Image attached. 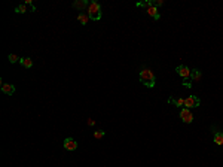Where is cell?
Wrapping results in <instances>:
<instances>
[{
    "instance_id": "7a4b0ae2",
    "label": "cell",
    "mask_w": 223,
    "mask_h": 167,
    "mask_svg": "<svg viewBox=\"0 0 223 167\" xmlns=\"http://www.w3.org/2000/svg\"><path fill=\"white\" fill-rule=\"evenodd\" d=\"M101 6L98 2H91V5L88 8V17L89 19L92 21H98V19H101Z\"/></svg>"
},
{
    "instance_id": "3957f363",
    "label": "cell",
    "mask_w": 223,
    "mask_h": 167,
    "mask_svg": "<svg viewBox=\"0 0 223 167\" xmlns=\"http://www.w3.org/2000/svg\"><path fill=\"white\" fill-rule=\"evenodd\" d=\"M180 120L184 122V124H192L194 122V115H192V110L188 109V108H183L180 109Z\"/></svg>"
},
{
    "instance_id": "e0dca14e",
    "label": "cell",
    "mask_w": 223,
    "mask_h": 167,
    "mask_svg": "<svg viewBox=\"0 0 223 167\" xmlns=\"http://www.w3.org/2000/svg\"><path fill=\"white\" fill-rule=\"evenodd\" d=\"M8 60H9V63H19L21 58L18 57V55H15V54H9V55H8Z\"/></svg>"
},
{
    "instance_id": "5bb4252c",
    "label": "cell",
    "mask_w": 223,
    "mask_h": 167,
    "mask_svg": "<svg viewBox=\"0 0 223 167\" xmlns=\"http://www.w3.org/2000/svg\"><path fill=\"white\" fill-rule=\"evenodd\" d=\"M168 103H173V104H176V108H183L184 106V98L182 97H178V98H170L168 100Z\"/></svg>"
},
{
    "instance_id": "8992f818",
    "label": "cell",
    "mask_w": 223,
    "mask_h": 167,
    "mask_svg": "<svg viewBox=\"0 0 223 167\" xmlns=\"http://www.w3.org/2000/svg\"><path fill=\"white\" fill-rule=\"evenodd\" d=\"M63 146L66 151H74L77 149V143H76V140L73 137H66L63 142Z\"/></svg>"
},
{
    "instance_id": "4fadbf2b",
    "label": "cell",
    "mask_w": 223,
    "mask_h": 167,
    "mask_svg": "<svg viewBox=\"0 0 223 167\" xmlns=\"http://www.w3.org/2000/svg\"><path fill=\"white\" fill-rule=\"evenodd\" d=\"M77 21H79L82 25H86V24L89 23V17H88V14H85V12H80L79 15H77Z\"/></svg>"
},
{
    "instance_id": "ac0fdd59",
    "label": "cell",
    "mask_w": 223,
    "mask_h": 167,
    "mask_svg": "<svg viewBox=\"0 0 223 167\" xmlns=\"http://www.w3.org/2000/svg\"><path fill=\"white\" fill-rule=\"evenodd\" d=\"M192 79L190 78H186V79H183V86H186V88H192Z\"/></svg>"
},
{
    "instance_id": "5b68a950",
    "label": "cell",
    "mask_w": 223,
    "mask_h": 167,
    "mask_svg": "<svg viewBox=\"0 0 223 167\" xmlns=\"http://www.w3.org/2000/svg\"><path fill=\"white\" fill-rule=\"evenodd\" d=\"M176 72H177V73L182 76L183 79H186V78H190V73H192V70L189 69L188 66H184V64H180V66H177V67H176Z\"/></svg>"
},
{
    "instance_id": "30bf717a",
    "label": "cell",
    "mask_w": 223,
    "mask_h": 167,
    "mask_svg": "<svg viewBox=\"0 0 223 167\" xmlns=\"http://www.w3.org/2000/svg\"><path fill=\"white\" fill-rule=\"evenodd\" d=\"M2 91L8 94V96H12L13 92H15V86L12 85V84H2Z\"/></svg>"
},
{
    "instance_id": "ba28073f",
    "label": "cell",
    "mask_w": 223,
    "mask_h": 167,
    "mask_svg": "<svg viewBox=\"0 0 223 167\" xmlns=\"http://www.w3.org/2000/svg\"><path fill=\"white\" fill-rule=\"evenodd\" d=\"M89 2L88 0H76L73 3V8L74 9H77V11H82V9H85V8H89Z\"/></svg>"
},
{
    "instance_id": "52a82bcc",
    "label": "cell",
    "mask_w": 223,
    "mask_h": 167,
    "mask_svg": "<svg viewBox=\"0 0 223 167\" xmlns=\"http://www.w3.org/2000/svg\"><path fill=\"white\" fill-rule=\"evenodd\" d=\"M36 11V6L35 5H25V3H21V5H18L17 8H15V12L17 14H27V12H35Z\"/></svg>"
},
{
    "instance_id": "7c38bea8",
    "label": "cell",
    "mask_w": 223,
    "mask_h": 167,
    "mask_svg": "<svg viewBox=\"0 0 223 167\" xmlns=\"http://www.w3.org/2000/svg\"><path fill=\"white\" fill-rule=\"evenodd\" d=\"M19 64H21L23 67H25V69H30V67H33V60L30 57H24L19 60Z\"/></svg>"
},
{
    "instance_id": "8fae6325",
    "label": "cell",
    "mask_w": 223,
    "mask_h": 167,
    "mask_svg": "<svg viewBox=\"0 0 223 167\" xmlns=\"http://www.w3.org/2000/svg\"><path fill=\"white\" fill-rule=\"evenodd\" d=\"M213 142L216 145H219V146H222L223 145V133L222 131H214V134H213Z\"/></svg>"
},
{
    "instance_id": "d6986e66",
    "label": "cell",
    "mask_w": 223,
    "mask_h": 167,
    "mask_svg": "<svg viewBox=\"0 0 223 167\" xmlns=\"http://www.w3.org/2000/svg\"><path fill=\"white\" fill-rule=\"evenodd\" d=\"M164 5V0H153V6L158 8V6H162Z\"/></svg>"
},
{
    "instance_id": "ffe728a7",
    "label": "cell",
    "mask_w": 223,
    "mask_h": 167,
    "mask_svg": "<svg viewBox=\"0 0 223 167\" xmlns=\"http://www.w3.org/2000/svg\"><path fill=\"white\" fill-rule=\"evenodd\" d=\"M88 125H89V127L95 125V121H94V120H92V118H89V120H88Z\"/></svg>"
},
{
    "instance_id": "9a60e30c",
    "label": "cell",
    "mask_w": 223,
    "mask_h": 167,
    "mask_svg": "<svg viewBox=\"0 0 223 167\" xmlns=\"http://www.w3.org/2000/svg\"><path fill=\"white\" fill-rule=\"evenodd\" d=\"M201 76H202L201 70L199 69H194L192 70V73H190V79H192V81H199Z\"/></svg>"
},
{
    "instance_id": "2e32d148",
    "label": "cell",
    "mask_w": 223,
    "mask_h": 167,
    "mask_svg": "<svg viewBox=\"0 0 223 167\" xmlns=\"http://www.w3.org/2000/svg\"><path fill=\"white\" fill-rule=\"evenodd\" d=\"M94 139H97V140H100V139H103L104 136H106V131L104 130H97V131H94Z\"/></svg>"
},
{
    "instance_id": "277c9868",
    "label": "cell",
    "mask_w": 223,
    "mask_h": 167,
    "mask_svg": "<svg viewBox=\"0 0 223 167\" xmlns=\"http://www.w3.org/2000/svg\"><path fill=\"white\" fill-rule=\"evenodd\" d=\"M201 104V100L198 96H188V98H184V108L192 109V108H198Z\"/></svg>"
},
{
    "instance_id": "6da1fadb",
    "label": "cell",
    "mask_w": 223,
    "mask_h": 167,
    "mask_svg": "<svg viewBox=\"0 0 223 167\" xmlns=\"http://www.w3.org/2000/svg\"><path fill=\"white\" fill-rule=\"evenodd\" d=\"M140 82L147 88H153L156 82V76L150 69H141L140 70Z\"/></svg>"
},
{
    "instance_id": "9c48e42d",
    "label": "cell",
    "mask_w": 223,
    "mask_h": 167,
    "mask_svg": "<svg viewBox=\"0 0 223 167\" xmlns=\"http://www.w3.org/2000/svg\"><path fill=\"white\" fill-rule=\"evenodd\" d=\"M146 12H147V15L149 17H152L153 19H159L161 18V15H159V12H158V9L155 8V6H147V9H146Z\"/></svg>"
}]
</instances>
